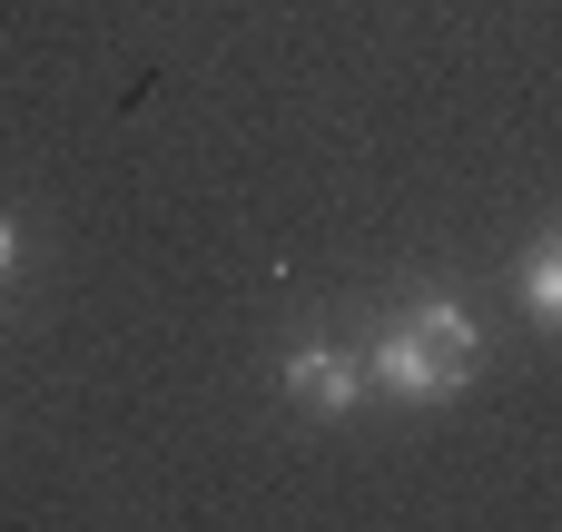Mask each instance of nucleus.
I'll return each instance as SVG.
<instances>
[{
	"mask_svg": "<svg viewBox=\"0 0 562 532\" xmlns=\"http://www.w3.org/2000/svg\"><path fill=\"white\" fill-rule=\"evenodd\" d=\"M286 395H296L306 415H346V405H356V365H346L336 346H296V355H286Z\"/></svg>",
	"mask_w": 562,
	"mask_h": 532,
	"instance_id": "obj_2",
	"label": "nucleus"
},
{
	"mask_svg": "<svg viewBox=\"0 0 562 532\" xmlns=\"http://www.w3.org/2000/svg\"><path fill=\"white\" fill-rule=\"evenodd\" d=\"M375 375H385L395 395H464V385L484 375V336H474V316H464L454 296H425V306H405V316L375 336Z\"/></svg>",
	"mask_w": 562,
	"mask_h": 532,
	"instance_id": "obj_1",
	"label": "nucleus"
},
{
	"mask_svg": "<svg viewBox=\"0 0 562 532\" xmlns=\"http://www.w3.org/2000/svg\"><path fill=\"white\" fill-rule=\"evenodd\" d=\"M10 267H20V227L0 217V286H10Z\"/></svg>",
	"mask_w": 562,
	"mask_h": 532,
	"instance_id": "obj_4",
	"label": "nucleus"
},
{
	"mask_svg": "<svg viewBox=\"0 0 562 532\" xmlns=\"http://www.w3.org/2000/svg\"><path fill=\"white\" fill-rule=\"evenodd\" d=\"M524 306H533L543 326H562V227L524 247Z\"/></svg>",
	"mask_w": 562,
	"mask_h": 532,
	"instance_id": "obj_3",
	"label": "nucleus"
}]
</instances>
